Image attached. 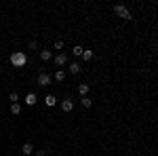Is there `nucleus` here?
Returning a JSON list of instances; mask_svg holds the SVG:
<instances>
[{"label":"nucleus","mask_w":158,"mask_h":156,"mask_svg":"<svg viewBox=\"0 0 158 156\" xmlns=\"http://www.w3.org/2000/svg\"><path fill=\"white\" fill-rule=\"evenodd\" d=\"M25 63H27V57H25L23 51H15V53H11V65H15V68H23Z\"/></svg>","instance_id":"obj_1"},{"label":"nucleus","mask_w":158,"mask_h":156,"mask_svg":"<svg viewBox=\"0 0 158 156\" xmlns=\"http://www.w3.org/2000/svg\"><path fill=\"white\" fill-rule=\"evenodd\" d=\"M114 13H116L118 17H122V19H131V13H129V9H127L124 4H116V6H114Z\"/></svg>","instance_id":"obj_2"},{"label":"nucleus","mask_w":158,"mask_h":156,"mask_svg":"<svg viewBox=\"0 0 158 156\" xmlns=\"http://www.w3.org/2000/svg\"><path fill=\"white\" fill-rule=\"evenodd\" d=\"M53 63H55V65H59V68H63V65L68 63V55H65V53L55 55V57H53Z\"/></svg>","instance_id":"obj_3"},{"label":"nucleus","mask_w":158,"mask_h":156,"mask_svg":"<svg viewBox=\"0 0 158 156\" xmlns=\"http://www.w3.org/2000/svg\"><path fill=\"white\" fill-rule=\"evenodd\" d=\"M38 84H40V86H49L51 84V76L49 74H38Z\"/></svg>","instance_id":"obj_4"},{"label":"nucleus","mask_w":158,"mask_h":156,"mask_svg":"<svg viewBox=\"0 0 158 156\" xmlns=\"http://www.w3.org/2000/svg\"><path fill=\"white\" fill-rule=\"evenodd\" d=\"M61 110H63V112H72V110H74V101L70 99V97L61 101Z\"/></svg>","instance_id":"obj_5"},{"label":"nucleus","mask_w":158,"mask_h":156,"mask_svg":"<svg viewBox=\"0 0 158 156\" xmlns=\"http://www.w3.org/2000/svg\"><path fill=\"white\" fill-rule=\"evenodd\" d=\"M80 70H82V68L78 65V61H72V63L68 65V72H70V74H74V76H76V74H80Z\"/></svg>","instance_id":"obj_6"},{"label":"nucleus","mask_w":158,"mask_h":156,"mask_svg":"<svg viewBox=\"0 0 158 156\" xmlns=\"http://www.w3.org/2000/svg\"><path fill=\"white\" fill-rule=\"evenodd\" d=\"M21 152H23L25 156H30V154H34V145L30 144V141H25L23 145H21Z\"/></svg>","instance_id":"obj_7"},{"label":"nucleus","mask_w":158,"mask_h":156,"mask_svg":"<svg viewBox=\"0 0 158 156\" xmlns=\"http://www.w3.org/2000/svg\"><path fill=\"white\" fill-rule=\"evenodd\" d=\"M44 103H47L49 108H55V106H57V97L55 95H47L44 97Z\"/></svg>","instance_id":"obj_8"},{"label":"nucleus","mask_w":158,"mask_h":156,"mask_svg":"<svg viewBox=\"0 0 158 156\" xmlns=\"http://www.w3.org/2000/svg\"><path fill=\"white\" fill-rule=\"evenodd\" d=\"M38 57H40L42 61H49V59H53V53L44 48V51H40V53H38Z\"/></svg>","instance_id":"obj_9"},{"label":"nucleus","mask_w":158,"mask_h":156,"mask_svg":"<svg viewBox=\"0 0 158 156\" xmlns=\"http://www.w3.org/2000/svg\"><path fill=\"white\" fill-rule=\"evenodd\" d=\"M36 101H38L36 93H27V95H25V103H27V106H34Z\"/></svg>","instance_id":"obj_10"},{"label":"nucleus","mask_w":158,"mask_h":156,"mask_svg":"<svg viewBox=\"0 0 158 156\" xmlns=\"http://www.w3.org/2000/svg\"><path fill=\"white\" fill-rule=\"evenodd\" d=\"M93 55H95V53H93V51H91V48H85V51H82V55H80V57H82V59H85V61H91V59H93Z\"/></svg>","instance_id":"obj_11"},{"label":"nucleus","mask_w":158,"mask_h":156,"mask_svg":"<svg viewBox=\"0 0 158 156\" xmlns=\"http://www.w3.org/2000/svg\"><path fill=\"white\" fill-rule=\"evenodd\" d=\"M55 80H57V82H63V80H65V72H63V70H57V72H55Z\"/></svg>","instance_id":"obj_12"},{"label":"nucleus","mask_w":158,"mask_h":156,"mask_svg":"<svg viewBox=\"0 0 158 156\" xmlns=\"http://www.w3.org/2000/svg\"><path fill=\"white\" fill-rule=\"evenodd\" d=\"M82 51H85V48L80 47V44H76V47L72 48V55H76V57H80V55H82Z\"/></svg>","instance_id":"obj_13"},{"label":"nucleus","mask_w":158,"mask_h":156,"mask_svg":"<svg viewBox=\"0 0 158 156\" xmlns=\"http://www.w3.org/2000/svg\"><path fill=\"white\" fill-rule=\"evenodd\" d=\"M78 93H80L82 97H86V93H89V84H80V86H78Z\"/></svg>","instance_id":"obj_14"},{"label":"nucleus","mask_w":158,"mask_h":156,"mask_svg":"<svg viewBox=\"0 0 158 156\" xmlns=\"http://www.w3.org/2000/svg\"><path fill=\"white\" fill-rule=\"evenodd\" d=\"M19 112H21V106H19V103H11V114H15V116H17Z\"/></svg>","instance_id":"obj_15"},{"label":"nucleus","mask_w":158,"mask_h":156,"mask_svg":"<svg viewBox=\"0 0 158 156\" xmlns=\"http://www.w3.org/2000/svg\"><path fill=\"white\" fill-rule=\"evenodd\" d=\"M82 106H85V108H91V106H93V99H91V97H82Z\"/></svg>","instance_id":"obj_16"},{"label":"nucleus","mask_w":158,"mask_h":156,"mask_svg":"<svg viewBox=\"0 0 158 156\" xmlns=\"http://www.w3.org/2000/svg\"><path fill=\"white\" fill-rule=\"evenodd\" d=\"M17 99H19V95H17V93L13 91L11 95H9V101H11V103H17Z\"/></svg>","instance_id":"obj_17"},{"label":"nucleus","mask_w":158,"mask_h":156,"mask_svg":"<svg viewBox=\"0 0 158 156\" xmlns=\"http://www.w3.org/2000/svg\"><path fill=\"white\" fill-rule=\"evenodd\" d=\"M27 47L32 48V51H36V48H38V42H36V40H30V44H27Z\"/></svg>","instance_id":"obj_18"},{"label":"nucleus","mask_w":158,"mask_h":156,"mask_svg":"<svg viewBox=\"0 0 158 156\" xmlns=\"http://www.w3.org/2000/svg\"><path fill=\"white\" fill-rule=\"evenodd\" d=\"M47 154H49V152H47L44 148H42V150H38V152H36V156H47Z\"/></svg>","instance_id":"obj_19"},{"label":"nucleus","mask_w":158,"mask_h":156,"mask_svg":"<svg viewBox=\"0 0 158 156\" xmlns=\"http://www.w3.org/2000/svg\"><path fill=\"white\" fill-rule=\"evenodd\" d=\"M55 48H63V40H57L55 42Z\"/></svg>","instance_id":"obj_20"}]
</instances>
